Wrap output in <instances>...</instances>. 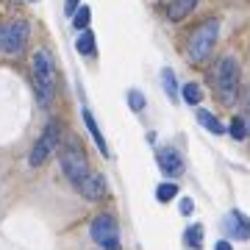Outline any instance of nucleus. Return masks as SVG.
I'll list each match as a JSON object with an SVG mask.
<instances>
[{"label":"nucleus","mask_w":250,"mask_h":250,"mask_svg":"<svg viewBox=\"0 0 250 250\" xmlns=\"http://www.w3.org/2000/svg\"><path fill=\"white\" fill-rule=\"evenodd\" d=\"M34 81H36V100L39 106L47 108L53 100V83H56V72H53V59L47 50H36L34 53Z\"/></svg>","instance_id":"nucleus-1"},{"label":"nucleus","mask_w":250,"mask_h":250,"mask_svg":"<svg viewBox=\"0 0 250 250\" xmlns=\"http://www.w3.org/2000/svg\"><path fill=\"white\" fill-rule=\"evenodd\" d=\"M217 31H220V22L217 20H208V22H203L195 34L189 36V56H192V62L200 64L211 56L214 42H217Z\"/></svg>","instance_id":"nucleus-2"},{"label":"nucleus","mask_w":250,"mask_h":250,"mask_svg":"<svg viewBox=\"0 0 250 250\" xmlns=\"http://www.w3.org/2000/svg\"><path fill=\"white\" fill-rule=\"evenodd\" d=\"M62 170L64 175L75 184V187H81L83 181H86V175H89V164H86V156H83V150H81L75 142H67L62 147Z\"/></svg>","instance_id":"nucleus-3"},{"label":"nucleus","mask_w":250,"mask_h":250,"mask_svg":"<svg viewBox=\"0 0 250 250\" xmlns=\"http://www.w3.org/2000/svg\"><path fill=\"white\" fill-rule=\"evenodd\" d=\"M92 239L98 242L103 250H117L120 248V228H117V220L108 214H100L92 220Z\"/></svg>","instance_id":"nucleus-4"},{"label":"nucleus","mask_w":250,"mask_h":250,"mask_svg":"<svg viewBox=\"0 0 250 250\" xmlns=\"http://www.w3.org/2000/svg\"><path fill=\"white\" fill-rule=\"evenodd\" d=\"M59 139H62V125H59V123H50V125L45 128V134L39 136V142L34 145L31 156H28L31 167H39V164H45L47 156H50V153H56V147H59Z\"/></svg>","instance_id":"nucleus-5"},{"label":"nucleus","mask_w":250,"mask_h":250,"mask_svg":"<svg viewBox=\"0 0 250 250\" xmlns=\"http://www.w3.org/2000/svg\"><path fill=\"white\" fill-rule=\"evenodd\" d=\"M217 86H220V98L231 103L236 98V86H239V64L233 59H223L217 67Z\"/></svg>","instance_id":"nucleus-6"},{"label":"nucleus","mask_w":250,"mask_h":250,"mask_svg":"<svg viewBox=\"0 0 250 250\" xmlns=\"http://www.w3.org/2000/svg\"><path fill=\"white\" fill-rule=\"evenodd\" d=\"M28 42V22L25 20H14L6 31H3V50L17 56Z\"/></svg>","instance_id":"nucleus-7"},{"label":"nucleus","mask_w":250,"mask_h":250,"mask_svg":"<svg viewBox=\"0 0 250 250\" xmlns=\"http://www.w3.org/2000/svg\"><path fill=\"white\" fill-rule=\"evenodd\" d=\"M156 161H159L161 172H167V175H181L184 172V159H181V153L175 147H161L156 153Z\"/></svg>","instance_id":"nucleus-8"},{"label":"nucleus","mask_w":250,"mask_h":250,"mask_svg":"<svg viewBox=\"0 0 250 250\" xmlns=\"http://www.w3.org/2000/svg\"><path fill=\"white\" fill-rule=\"evenodd\" d=\"M223 228L228 231V236L233 239H250V220L242 211H231V214L225 217Z\"/></svg>","instance_id":"nucleus-9"},{"label":"nucleus","mask_w":250,"mask_h":250,"mask_svg":"<svg viewBox=\"0 0 250 250\" xmlns=\"http://www.w3.org/2000/svg\"><path fill=\"white\" fill-rule=\"evenodd\" d=\"M78 189H81V195H83V197H89V200H100V197L106 195V181H103L100 172H89L86 181H83Z\"/></svg>","instance_id":"nucleus-10"},{"label":"nucleus","mask_w":250,"mask_h":250,"mask_svg":"<svg viewBox=\"0 0 250 250\" xmlns=\"http://www.w3.org/2000/svg\"><path fill=\"white\" fill-rule=\"evenodd\" d=\"M83 123H86V131L92 134V139H95V145H98V150L103 153V156H111V153H108V145H106V139H103V134H100V125L95 123V117H92V111H83Z\"/></svg>","instance_id":"nucleus-11"},{"label":"nucleus","mask_w":250,"mask_h":250,"mask_svg":"<svg viewBox=\"0 0 250 250\" xmlns=\"http://www.w3.org/2000/svg\"><path fill=\"white\" fill-rule=\"evenodd\" d=\"M195 6H197V0H172L170 9H167V17H170L172 22H178V20H184Z\"/></svg>","instance_id":"nucleus-12"},{"label":"nucleus","mask_w":250,"mask_h":250,"mask_svg":"<svg viewBox=\"0 0 250 250\" xmlns=\"http://www.w3.org/2000/svg\"><path fill=\"white\" fill-rule=\"evenodd\" d=\"M197 123L200 125H206V128H208V131H211V134H225V125L220 123V120H217L214 114H211V111H206V108H200V111H197Z\"/></svg>","instance_id":"nucleus-13"},{"label":"nucleus","mask_w":250,"mask_h":250,"mask_svg":"<svg viewBox=\"0 0 250 250\" xmlns=\"http://www.w3.org/2000/svg\"><path fill=\"white\" fill-rule=\"evenodd\" d=\"M161 81H164V92H167V98L178 100V81H175V72H172L170 67L161 70Z\"/></svg>","instance_id":"nucleus-14"},{"label":"nucleus","mask_w":250,"mask_h":250,"mask_svg":"<svg viewBox=\"0 0 250 250\" xmlns=\"http://www.w3.org/2000/svg\"><path fill=\"white\" fill-rule=\"evenodd\" d=\"M75 47H78V53H83V56L95 53V34H92V31H83V34L78 36Z\"/></svg>","instance_id":"nucleus-15"},{"label":"nucleus","mask_w":250,"mask_h":250,"mask_svg":"<svg viewBox=\"0 0 250 250\" xmlns=\"http://www.w3.org/2000/svg\"><path fill=\"white\" fill-rule=\"evenodd\" d=\"M187 245L189 248H203V228L200 225H189L187 228Z\"/></svg>","instance_id":"nucleus-16"},{"label":"nucleus","mask_w":250,"mask_h":250,"mask_svg":"<svg viewBox=\"0 0 250 250\" xmlns=\"http://www.w3.org/2000/svg\"><path fill=\"white\" fill-rule=\"evenodd\" d=\"M200 98H203V89L197 83H184V100H187L189 106H197Z\"/></svg>","instance_id":"nucleus-17"},{"label":"nucleus","mask_w":250,"mask_h":250,"mask_svg":"<svg viewBox=\"0 0 250 250\" xmlns=\"http://www.w3.org/2000/svg\"><path fill=\"white\" fill-rule=\"evenodd\" d=\"M175 195H178V187H175V184H161V187L156 189V200H159V203H170Z\"/></svg>","instance_id":"nucleus-18"},{"label":"nucleus","mask_w":250,"mask_h":250,"mask_svg":"<svg viewBox=\"0 0 250 250\" xmlns=\"http://www.w3.org/2000/svg\"><path fill=\"white\" fill-rule=\"evenodd\" d=\"M89 17H92V11H89V6H81L75 14H72V25L78 28V31H83V28L89 25Z\"/></svg>","instance_id":"nucleus-19"},{"label":"nucleus","mask_w":250,"mask_h":250,"mask_svg":"<svg viewBox=\"0 0 250 250\" xmlns=\"http://www.w3.org/2000/svg\"><path fill=\"white\" fill-rule=\"evenodd\" d=\"M245 134H248L245 120H242V117H233V120H231V136H233V139H242Z\"/></svg>","instance_id":"nucleus-20"},{"label":"nucleus","mask_w":250,"mask_h":250,"mask_svg":"<svg viewBox=\"0 0 250 250\" xmlns=\"http://www.w3.org/2000/svg\"><path fill=\"white\" fill-rule=\"evenodd\" d=\"M128 103H131V108H134V111H142V108H145V98L136 89L128 92Z\"/></svg>","instance_id":"nucleus-21"},{"label":"nucleus","mask_w":250,"mask_h":250,"mask_svg":"<svg viewBox=\"0 0 250 250\" xmlns=\"http://www.w3.org/2000/svg\"><path fill=\"white\" fill-rule=\"evenodd\" d=\"M181 214H192V208H195V203H192V200H189V197H181Z\"/></svg>","instance_id":"nucleus-22"},{"label":"nucleus","mask_w":250,"mask_h":250,"mask_svg":"<svg viewBox=\"0 0 250 250\" xmlns=\"http://www.w3.org/2000/svg\"><path fill=\"white\" fill-rule=\"evenodd\" d=\"M75 11H78V0H67V14H75Z\"/></svg>","instance_id":"nucleus-23"},{"label":"nucleus","mask_w":250,"mask_h":250,"mask_svg":"<svg viewBox=\"0 0 250 250\" xmlns=\"http://www.w3.org/2000/svg\"><path fill=\"white\" fill-rule=\"evenodd\" d=\"M214 250H233V248H231V242H225V239H223V242H217V248H214Z\"/></svg>","instance_id":"nucleus-24"},{"label":"nucleus","mask_w":250,"mask_h":250,"mask_svg":"<svg viewBox=\"0 0 250 250\" xmlns=\"http://www.w3.org/2000/svg\"><path fill=\"white\" fill-rule=\"evenodd\" d=\"M3 31H6V28H0V47H3Z\"/></svg>","instance_id":"nucleus-25"}]
</instances>
